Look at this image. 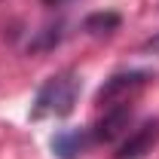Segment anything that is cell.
I'll use <instances>...</instances> for the list:
<instances>
[{"instance_id": "1", "label": "cell", "mask_w": 159, "mask_h": 159, "mask_svg": "<svg viewBox=\"0 0 159 159\" xmlns=\"http://www.w3.org/2000/svg\"><path fill=\"white\" fill-rule=\"evenodd\" d=\"M80 98V77L74 70H61L52 74L34 95V107H31V116L34 119H61L67 116Z\"/></svg>"}, {"instance_id": "2", "label": "cell", "mask_w": 159, "mask_h": 159, "mask_svg": "<svg viewBox=\"0 0 159 159\" xmlns=\"http://www.w3.org/2000/svg\"><path fill=\"white\" fill-rule=\"evenodd\" d=\"M147 70H119L113 77L107 80L104 86L98 89V104H122V101H129L132 92H138L141 86L147 83Z\"/></svg>"}, {"instance_id": "3", "label": "cell", "mask_w": 159, "mask_h": 159, "mask_svg": "<svg viewBox=\"0 0 159 159\" xmlns=\"http://www.w3.org/2000/svg\"><path fill=\"white\" fill-rule=\"evenodd\" d=\"M129 122H132V104H129V101L110 104V107L104 110V116L89 129V132H92V141H113V138H119V135L129 129Z\"/></svg>"}, {"instance_id": "4", "label": "cell", "mask_w": 159, "mask_h": 159, "mask_svg": "<svg viewBox=\"0 0 159 159\" xmlns=\"http://www.w3.org/2000/svg\"><path fill=\"white\" fill-rule=\"evenodd\" d=\"M156 141H159V119H150V122L138 125V129L125 138V144L119 147V153L113 159H144L156 147Z\"/></svg>"}, {"instance_id": "5", "label": "cell", "mask_w": 159, "mask_h": 159, "mask_svg": "<svg viewBox=\"0 0 159 159\" xmlns=\"http://www.w3.org/2000/svg\"><path fill=\"white\" fill-rule=\"evenodd\" d=\"M89 144H95L89 129H61L52 138V153L58 159H80L89 150Z\"/></svg>"}, {"instance_id": "6", "label": "cell", "mask_w": 159, "mask_h": 159, "mask_svg": "<svg viewBox=\"0 0 159 159\" xmlns=\"http://www.w3.org/2000/svg\"><path fill=\"white\" fill-rule=\"evenodd\" d=\"M116 25H119L116 16H92V19H86V28L92 34H104L107 28H116Z\"/></svg>"}, {"instance_id": "7", "label": "cell", "mask_w": 159, "mask_h": 159, "mask_svg": "<svg viewBox=\"0 0 159 159\" xmlns=\"http://www.w3.org/2000/svg\"><path fill=\"white\" fill-rule=\"evenodd\" d=\"M141 49H144V52H153V55H159V34L147 37L144 43H141Z\"/></svg>"}, {"instance_id": "8", "label": "cell", "mask_w": 159, "mask_h": 159, "mask_svg": "<svg viewBox=\"0 0 159 159\" xmlns=\"http://www.w3.org/2000/svg\"><path fill=\"white\" fill-rule=\"evenodd\" d=\"M46 3H61V0H46Z\"/></svg>"}]
</instances>
